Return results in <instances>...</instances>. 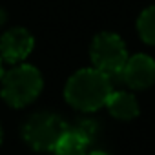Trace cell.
<instances>
[{"instance_id": "obj_10", "label": "cell", "mask_w": 155, "mask_h": 155, "mask_svg": "<svg viewBox=\"0 0 155 155\" xmlns=\"http://www.w3.org/2000/svg\"><path fill=\"white\" fill-rule=\"evenodd\" d=\"M71 131H75L79 137H82L88 144H91L93 140H95V137H97V133H99V122L95 120V119H79L75 124H71V126H68Z\"/></svg>"}, {"instance_id": "obj_5", "label": "cell", "mask_w": 155, "mask_h": 155, "mask_svg": "<svg viewBox=\"0 0 155 155\" xmlns=\"http://www.w3.org/2000/svg\"><path fill=\"white\" fill-rule=\"evenodd\" d=\"M120 79L131 90L150 88L155 82V60L142 53L128 57V60L120 71Z\"/></svg>"}, {"instance_id": "obj_8", "label": "cell", "mask_w": 155, "mask_h": 155, "mask_svg": "<svg viewBox=\"0 0 155 155\" xmlns=\"http://www.w3.org/2000/svg\"><path fill=\"white\" fill-rule=\"evenodd\" d=\"M88 146L90 144L82 137H79L75 131H71L68 128V131L60 137V140L53 148V151H55V155H86Z\"/></svg>"}, {"instance_id": "obj_2", "label": "cell", "mask_w": 155, "mask_h": 155, "mask_svg": "<svg viewBox=\"0 0 155 155\" xmlns=\"http://www.w3.org/2000/svg\"><path fill=\"white\" fill-rule=\"evenodd\" d=\"M2 99L13 108H24L33 102L42 91V75L35 66L22 64L8 73L2 79Z\"/></svg>"}, {"instance_id": "obj_11", "label": "cell", "mask_w": 155, "mask_h": 155, "mask_svg": "<svg viewBox=\"0 0 155 155\" xmlns=\"http://www.w3.org/2000/svg\"><path fill=\"white\" fill-rule=\"evenodd\" d=\"M86 155H108L106 151H91V153H86Z\"/></svg>"}, {"instance_id": "obj_7", "label": "cell", "mask_w": 155, "mask_h": 155, "mask_svg": "<svg viewBox=\"0 0 155 155\" xmlns=\"http://www.w3.org/2000/svg\"><path fill=\"white\" fill-rule=\"evenodd\" d=\"M106 106L110 113L120 120H131L139 115L137 99L128 91H111L106 101Z\"/></svg>"}, {"instance_id": "obj_6", "label": "cell", "mask_w": 155, "mask_h": 155, "mask_svg": "<svg viewBox=\"0 0 155 155\" xmlns=\"http://www.w3.org/2000/svg\"><path fill=\"white\" fill-rule=\"evenodd\" d=\"M33 37L24 28H13L6 31L0 38V57L8 62L24 60L33 49Z\"/></svg>"}, {"instance_id": "obj_13", "label": "cell", "mask_w": 155, "mask_h": 155, "mask_svg": "<svg viewBox=\"0 0 155 155\" xmlns=\"http://www.w3.org/2000/svg\"><path fill=\"white\" fill-rule=\"evenodd\" d=\"M0 142H2V126H0Z\"/></svg>"}, {"instance_id": "obj_9", "label": "cell", "mask_w": 155, "mask_h": 155, "mask_svg": "<svg viewBox=\"0 0 155 155\" xmlns=\"http://www.w3.org/2000/svg\"><path fill=\"white\" fill-rule=\"evenodd\" d=\"M137 29L146 44L155 46V6L144 9L137 20Z\"/></svg>"}, {"instance_id": "obj_3", "label": "cell", "mask_w": 155, "mask_h": 155, "mask_svg": "<svg viewBox=\"0 0 155 155\" xmlns=\"http://www.w3.org/2000/svg\"><path fill=\"white\" fill-rule=\"evenodd\" d=\"M66 131H68L66 120L49 111H40L31 115L22 126L24 140L37 151H53V148Z\"/></svg>"}, {"instance_id": "obj_12", "label": "cell", "mask_w": 155, "mask_h": 155, "mask_svg": "<svg viewBox=\"0 0 155 155\" xmlns=\"http://www.w3.org/2000/svg\"><path fill=\"white\" fill-rule=\"evenodd\" d=\"M4 77V69H2V62H0V79Z\"/></svg>"}, {"instance_id": "obj_4", "label": "cell", "mask_w": 155, "mask_h": 155, "mask_svg": "<svg viewBox=\"0 0 155 155\" xmlns=\"http://www.w3.org/2000/svg\"><path fill=\"white\" fill-rule=\"evenodd\" d=\"M90 55L93 60V66L101 69L106 75H120L126 60L128 51L124 46V40L115 33H99L90 48Z\"/></svg>"}, {"instance_id": "obj_1", "label": "cell", "mask_w": 155, "mask_h": 155, "mask_svg": "<svg viewBox=\"0 0 155 155\" xmlns=\"http://www.w3.org/2000/svg\"><path fill=\"white\" fill-rule=\"evenodd\" d=\"M111 88L110 75L97 68H84L69 77L64 95L66 101L81 111H95L106 106Z\"/></svg>"}]
</instances>
